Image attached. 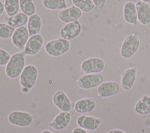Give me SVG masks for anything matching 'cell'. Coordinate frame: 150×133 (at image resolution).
I'll return each instance as SVG.
<instances>
[{"mask_svg": "<svg viewBox=\"0 0 150 133\" xmlns=\"http://www.w3.org/2000/svg\"><path fill=\"white\" fill-rule=\"evenodd\" d=\"M25 59L23 54L22 52L13 54L5 65L6 75L11 79L19 77L25 68Z\"/></svg>", "mask_w": 150, "mask_h": 133, "instance_id": "6da1fadb", "label": "cell"}, {"mask_svg": "<svg viewBox=\"0 0 150 133\" xmlns=\"http://www.w3.org/2000/svg\"><path fill=\"white\" fill-rule=\"evenodd\" d=\"M70 48V43L63 38L52 40L45 44V50L46 53L53 57H60L67 52Z\"/></svg>", "mask_w": 150, "mask_h": 133, "instance_id": "7a4b0ae2", "label": "cell"}, {"mask_svg": "<svg viewBox=\"0 0 150 133\" xmlns=\"http://www.w3.org/2000/svg\"><path fill=\"white\" fill-rule=\"evenodd\" d=\"M140 46V40L135 34H130L124 40L121 49L120 54L123 58L129 59L138 51Z\"/></svg>", "mask_w": 150, "mask_h": 133, "instance_id": "3957f363", "label": "cell"}, {"mask_svg": "<svg viewBox=\"0 0 150 133\" xmlns=\"http://www.w3.org/2000/svg\"><path fill=\"white\" fill-rule=\"evenodd\" d=\"M38 75V71L35 65L29 64L25 66L19 76V82L22 89H31L36 82Z\"/></svg>", "mask_w": 150, "mask_h": 133, "instance_id": "277c9868", "label": "cell"}, {"mask_svg": "<svg viewBox=\"0 0 150 133\" xmlns=\"http://www.w3.org/2000/svg\"><path fill=\"white\" fill-rule=\"evenodd\" d=\"M103 80V76L99 73L87 74L80 76L76 80V84L80 88L88 90L98 87Z\"/></svg>", "mask_w": 150, "mask_h": 133, "instance_id": "5b68a950", "label": "cell"}, {"mask_svg": "<svg viewBox=\"0 0 150 133\" xmlns=\"http://www.w3.org/2000/svg\"><path fill=\"white\" fill-rule=\"evenodd\" d=\"M7 119L12 125L20 127H26L32 124L33 117L30 113L15 110L8 114Z\"/></svg>", "mask_w": 150, "mask_h": 133, "instance_id": "8992f818", "label": "cell"}, {"mask_svg": "<svg viewBox=\"0 0 150 133\" xmlns=\"http://www.w3.org/2000/svg\"><path fill=\"white\" fill-rule=\"evenodd\" d=\"M105 67L104 61L98 57H90L84 60L81 64V71L86 74H98L103 71Z\"/></svg>", "mask_w": 150, "mask_h": 133, "instance_id": "52a82bcc", "label": "cell"}, {"mask_svg": "<svg viewBox=\"0 0 150 133\" xmlns=\"http://www.w3.org/2000/svg\"><path fill=\"white\" fill-rule=\"evenodd\" d=\"M82 27L79 20L66 23L60 30V38L66 40H71L76 38L81 32Z\"/></svg>", "mask_w": 150, "mask_h": 133, "instance_id": "ba28073f", "label": "cell"}, {"mask_svg": "<svg viewBox=\"0 0 150 133\" xmlns=\"http://www.w3.org/2000/svg\"><path fill=\"white\" fill-rule=\"evenodd\" d=\"M43 43V37L40 34L30 36L24 48L25 54L31 56L37 54L41 50Z\"/></svg>", "mask_w": 150, "mask_h": 133, "instance_id": "9c48e42d", "label": "cell"}, {"mask_svg": "<svg viewBox=\"0 0 150 133\" xmlns=\"http://www.w3.org/2000/svg\"><path fill=\"white\" fill-rule=\"evenodd\" d=\"M29 38L27 27L22 26L15 29L12 37L11 41L13 45L19 50H23Z\"/></svg>", "mask_w": 150, "mask_h": 133, "instance_id": "30bf717a", "label": "cell"}, {"mask_svg": "<svg viewBox=\"0 0 150 133\" xmlns=\"http://www.w3.org/2000/svg\"><path fill=\"white\" fill-rule=\"evenodd\" d=\"M52 102L53 104L61 111L70 112L72 108L71 103L62 90H57L52 97Z\"/></svg>", "mask_w": 150, "mask_h": 133, "instance_id": "8fae6325", "label": "cell"}, {"mask_svg": "<svg viewBox=\"0 0 150 133\" xmlns=\"http://www.w3.org/2000/svg\"><path fill=\"white\" fill-rule=\"evenodd\" d=\"M83 12L74 6L60 10L57 13L59 19L63 23H68L78 20L82 16Z\"/></svg>", "mask_w": 150, "mask_h": 133, "instance_id": "7c38bea8", "label": "cell"}, {"mask_svg": "<svg viewBox=\"0 0 150 133\" xmlns=\"http://www.w3.org/2000/svg\"><path fill=\"white\" fill-rule=\"evenodd\" d=\"M120 85L117 82H103L97 87V94L100 97H108L117 94L120 91Z\"/></svg>", "mask_w": 150, "mask_h": 133, "instance_id": "4fadbf2b", "label": "cell"}, {"mask_svg": "<svg viewBox=\"0 0 150 133\" xmlns=\"http://www.w3.org/2000/svg\"><path fill=\"white\" fill-rule=\"evenodd\" d=\"M71 118L70 112L60 111L49 124V126L56 131H61L66 128L69 124Z\"/></svg>", "mask_w": 150, "mask_h": 133, "instance_id": "5bb4252c", "label": "cell"}, {"mask_svg": "<svg viewBox=\"0 0 150 133\" xmlns=\"http://www.w3.org/2000/svg\"><path fill=\"white\" fill-rule=\"evenodd\" d=\"M77 125L86 130L94 131L97 130L101 124V120L95 117L81 115L76 120Z\"/></svg>", "mask_w": 150, "mask_h": 133, "instance_id": "9a60e30c", "label": "cell"}, {"mask_svg": "<svg viewBox=\"0 0 150 133\" xmlns=\"http://www.w3.org/2000/svg\"><path fill=\"white\" fill-rule=\"evenodd\" d=\"M138 21L142 25L150 23V6L148 3L138 1L135 4Z\"/></svg>", "mask_w": 150, "mask_h": 133, "instance_id": "2e32d148", "label": "cell"}, {"mask_svg": "<svg viewBox=\"0 0 150 133\" xmlns=\"http://www.w3.org/2000/svg\"><path fill=\"white\" fill-rule=\"evenodd\" d=\"M96 107V102L94 98H83L77 100L74 105V109L79 114H86L93 111Z\"/></svg>", "mask_w": 150, "mask_h": 133, "instance_id": "e0dca14e", "label": "cell"}, {"mask_svg": "<svg viewBox=\"0 0 150 133\" xmlns=\"http://www.w3.org/2000/svg\"><path fill=\"white\" fill-rule=\"evenodd\" d=\"M123 18L125 21L130 24L135 25L138 22L135 4L128 1L123 6Z\"/></svg>", "mask_w": 150, "mask_h": 133, "instance_id": "ac0fdd59", "label": "cell"}, {"mask_svg": "<svg viewBox=\"0 0 150 133\" xmlns=\"http://www.w3.org/2000/svg\"><path fill=\"white\" fill-rule=\"evenodd\" d=\"M137 76V70L134 68L126 69L122 74L121 79V85L125 90H130L134 86Z\"/></svg>", "mask_w": 150, "mask_h": 133, "instance_id": "d6986e66", "label": "cell"}, {"mask_svg": "<svg viewBox=\"0 0 150 133\" xmlns=\"http://www.w3.org/2000/svg\"><path fill=\"white\" fill-rule=\"evenodd\" d=\"M29 17L22 12H19L18 13L12 16H8L5 18L6 23L11 27L16 29L22 26H24L28 21Z\"/></svg>", "mask_w": 150, "mask_h": 133, "instance_id": "ffe728a7", "label": "cell"}, {"mask_svg": "<svg viewBox=\"0 0 150 133\" xmlns=\"http://www.w3.org/2000/svg\"><path fill=\"white\" fill-rule=\"evenodd\" d=\"M42 19L40 16L35 13L29 17L27 23V29L29 36L39 34L42 27Z\"/></svg>", "mask_w": 150, "mask_h": 133, "instance_id": "44dd1931", "label": "cell"}, {"mask_svg": "<svg viewBox=\"0 0 150 133\" xmlns=\"http://www.w3.org/2000/svg\"><path fill=\"white\" fill-rule=\"evenodd\" d=\"M136 113L141 116L150 114V96H144L138 100L135 106Z\"/></svg>", "mask_w": 150, "mask_h": 133, "instance_id": "7402d4cb", "label": "cell"}, {"mask_svg": "<svg viewBox=\"0 0 150 133\" xmlns=\"http://www.w3.org/2000/svg\"><path fill=\"white\" fill-rule=\"evenodd\" d=\"M4 10L8 16H13L19 13V0H4Z\"/></svg>", "mask_w": 150, "mask_h": 133, "instance_id": "603a6c76", "label": "cell"}, {"mask_svg": "<svg viewBox=\"0 0 150 133\" xmlns=\"http://www.w3.org/2000/svg\"><path fill=\"white\" fill-rule=\"evenodd\" d=\"M43 6L47 9L56 10L67 8L66 0H42Z\"/></svg>", "mask_w": 150, "mask_h": 133, "instance_id": "cb8c5ba5", "label": "cell"}, {"mask_svg": "<svg viewBox=\"0 0 150 133\" xmlns=\"http://www.w3.org/2000/svg\"><path fill=\"white\" fill-rule=\"evenodd\" d=\"M19 6L21 12L28 16L36 12V6L33 0H19Z\"/></svg>", "mask_w": 150, "mask_h": 133, "instance_id": "d4e9b609", "label": "cell"}, {"mask_svg": "<svg viewBox=\"0 0 150 133\" xmlns=\"http://www.w3.org/2000/svg\"><path fill=\"white\" fill-rule=\"evenodd\" d=\"M73 6L83 12H90L95 7L91 0H71Z\"/></svg>", "mask_w": 150, "mask_h": 133, "instance_id": "484cf974", "label": "cell"}, {"mask_svg": "<svg viewBox=\"0 0 150 133\" xmlns=\"http://www.w3.org/2000/svg\"><path fill=\"white\" fill-rule=\"evenodd\" d=\"M15 29L11 27L7 23L0 22V38L8 39L12 37Z\"/></svg>", "mask_w": 150, "mask_h": 133, "instance_id": "4316f807", "label": "cell"}, {"mask_svg": "<svg viewBox=\"0 0 150 133\" xmlns=\"http://www.w3.org/2000/svg\"><path fill=\"white\" fill-rule=\"evenodd\" d=\"M11 57L8 52L0 48V66L6 65L10 60Z\"/></svg>", "mask_w": 150, "mask_h": 133, "instance_id": "83f0119b", "label": "cell"}, {"mask_svg": "<svg viewBox=\"0 0 150 133\" xmlns=\"http://www.w3.org/2000/svg\"><path fill=\"white\" fill-rule=\"evenodd\" d=\"M94 6L99 10L101 9L105 5L106 0H91Z\"/></svg>", "mask_w": 150, "mask_h": 133, "instance_id": "f1b7e54d", "label": "cell"}, {"mask_svg": "<svg viewBox=\"0 0 150 133\" xmlns=\"http://www.w3.org/2000/svg\"><path fill=\"white\" fill-rule=\"evenodd\" d=\"M71 133H88V132L86 130L79 127L74 128L73 130Z\"/></svg>", "mask_w": 150, "mask_h": 133, "instance_id": "f546056e", "label": "cell"}, {"mask_svg": "<svg viewBox=\"0 0 150 133\" xmlns=\"http://www.w3.org/2000/svg\"><path fill=\"white\" fill-rule=\"evenodd\" d=\"M107 133H125V132L121 130L114 129V130H111L108 131Z\"/></svg>", "mask_w": 150, "mask_h": 133, "instance_id": "4dcf8cb0", "label": "cell"}, {"mask_svg": "<svg viewBox=\"0 0 150 133\" xmlns=\"http://www.w3.org/2000/svg\"><path fill=\"white\" fill-rule=\"evenodd\" d=\"M4 11V4H2V2L0 1V15L2 14V13Z\"/></svg>", "mask_w": 150, "mask_h": 133, "instance_id": "1f68e13d", "label": "cell"}, {"mask_svg": "<svg viewBox=\"0 0 150 133\" xmlns=\"http://www.w3.org/2000/svg\"><path fill=\"white\" fill-rule=\"evenodd\" d=\"M40 133H53V132H52V131H49V130H43V131H42Z\"/></svg>", "mask_w": 150, "mask_h": 133, "instance_id": "d6a6232c", "label": "cell"}, {"mask_svg": "<svg viewBox=\"0 0 150 133\" xmlns=\"http://www.w3.org/2000/svg\"><path fill=\"white\" fill-rule=\"evenodd\" d=\"M141 1H144V2H147V3H149V2H150V0H141Z\"/></svg>", "mask_w": 150, "mask_h": 133, "instance_id": "836d02e7", "label": "cell"}]
</instances>
